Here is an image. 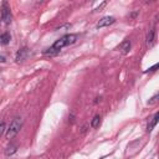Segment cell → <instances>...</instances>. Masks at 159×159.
<instances>
[{"label":"cell","instance_id":"6da1fadb","mask_svg":"<svg viewBox=\"0 0 159 159\" xmlns=\"http://www.w3.org/2000/svg\"><path fill=\"white\" fill-rule=\"evenodd\" d=\"M77 37H78V36H77L76 34H67V35L60 37L57 41H55V42H53L48 48H46L42 53L46 55V56H56L63 47L75 43V42L77 41Z\"/></svg>","mask_w":159,"mask_h":159},{"label":"cell","instance_id":"7a4b0ae2","mask_svg":"<svg viewBox=\"0 0 159 159\" xmlns=\"http://www.w3.org/2000/svg\"><path fill=\"white\" fill-rule=\"evenodd\" d=\"M21 127H22V119H21L20 117L14 118V119L11 120V123H10L9 128L6 129V134H5L6 139H9V140H10V139L15 138V137L17 135V133L20 132Z\"/></svg>","mask_w":159,"mask_h":159},{"label":"cell","instance_id":"3957f363","mask_svg":"<svg viewBox=\"0 0 159 159\" xmlns=\"http://www.w3.org/2000/svg\"><path fill=\"white\" fill-rule=\"evenodd\" d=\"M1 20L7 25L11 22V11L7 2H2L1 5Z\"/></svg>","mask_w":159,"mask_h":159},{"label":"cell","instance_id":"277c9868","mask_svg":"<svg viewBox=\"0 0 159 159\" xmlns=\"http://www.w3.org/2000/svg\"><path fill=\"white\" fill-rule=\"evenodd\" d=\"M139 147H140V140H139V139L130 142V143L127 145L125 155H133V154H135V153L139 150Z\"/></svg>","mask_w":159,"mask_h":159},{"label":"cell","instance_id":"5b68a950","mask_svg":"<svg viewBox=\"0 0 159 159\" xmlns=\"http://www.w3.org/2000/svg\"><path fill=\"white\" fill-rule=\"evenodd\" d=\"M114 22H116V19H114L113 16H104V17H102V19L97 22V27H98V29L106 27V26H109V25H112V24H114Z\"/></svg>","mask_w":159,"mask_h":159},{"label":"cell","instance_id":"8992f818","mask_svg":"<svg viewBox=\"0 0 159 159\" xmlns=\"http://www.w3.org/2000/svg\"><path fill=\"white\" fill-rule=\"evenodd\" d=\"M27 55H29V48H27V47H21V48L16 52V57H15L16 62H22V61L27 57Z\"/></svg>","mask_w":159,"mask_h":159},{"label":"cell","instance_id":"52a82bcc","mask_svg":"<svg viewBox=\"0 0 159 159\" xmlns=\"http://www.w3.org/2000/svg\"><path fill=\"white\" fill-rule=\"evenodd\" d=\"M130 46H132L130 41H129V40H124V41H123V42L117 47V50H118V51H120L122 53L127 55V53L130 51Z\"/></svg>","mask_w":159,"mask_h":159},{"label":"cell","instance_id":"ba28073f","mask_svg":"<svg viewBox=\"0 0 159 159\" xmlns=\"http://www.w3.org/2000/svg\"><path fill=\"white\" fill-rule=\"evenodd\" d=\"M155 29L153 27L152 30H149V32L147 34V46H153L154 42H155Z\"/></svg>","mask_w":159,"mask_h":159},{"label":"cell","instance_id":"9c48e42d","mask_svg":"<svg viewBox=\"0 0 159 159\" xmlns=\"http://www.w3.org/2000/svg\"><path fill=\"white\" fill-rule=\"evenodd\" d=\"M158 118H159V113H155V114L152 117V119L149 120V123H148V125H147V132H152V130L154 129V127H155L157 123H158Z\"/></svg>","mask_w":159,"mask_h":159},{"label":"cell","instance_id":"30bf717a","mask_svg":"<svg viewBox=\"0 0 159 159\" xmlns=\"http://www.w3.org/2000/svg\"><path fill=\"white\" fill-rule=\"evenodd\" d=\"M10 40H11V36H10L9 32H4V34L0 35V43L1 45H4V46L9 45L10 43Z\"/></svg>","mask_w":159,"mask_h":159},{"label":"cell","instance_id":"8fae6325","mask_svg":"<svg viewBox=\"0 0 159 159\" xmlns=\"http://www.w3.org/2000/svg\"><path fill=\"white\" fill-rule=\"evenodd\" d=\"M17 145L16 144H10L6 149H5V155L6 157H10V155H12V154H15L16 152H17Z\"/></svg>","mask_w":159,"mask_h":159},{"label":"cell","instance_id":"7c38bea8","mask_svg":"<svg viewBox=\"0 0 159 159\" xmlns=\"http://www.w3.org/2000/svg\"><path fill=\"white\" fill-rule=\"evenodd\" d=\"M99 125H101V116L99 114H96L92 118V120H91V127L92 128H98Z\"/></svg>","mask_w":159,"mask_h":159},{"label":"cell","instance_id":"4fadbf2b","mask_svg":"<svg viewBox=\"0 0 159 159\" xmlns=\"http://www.w3.org/2000/svg\"><path fill=\"white\" fill-rule=\"evenodd\" d=\"M158 97H159V94H158V93H155V94H154V96H153V97H152V98L148 101V104H149V106L155 104V103L158 102Z\"/></svg>","mask_w":159,"mask_h":159},{"label":"cell","instance_id":"5bb4252c","mask_svg":"<svg viewBox=\"0 0 159 159\" xmlns=\"http://www.w3.org/2000/svg\"><path fill=\"white\" fill-rule=\"evenodd\" d=\"M5 130H6V124H5V122H1L0 123V137L5 133Z\"/></svg>","mask_w":159,"mask_h":159},{"label":"cell","instance_id":"9a60e30c","mask_svg":"<svg viewBox=\"0 0 159 159\" xmlns=\"http://www.w3.org/2000/svg\"><path fill=\"white\" fill-rule=\"evenodd\" d=\"M157 67H158V63H155V65H154L153 67H150V68H148V71H145V72H154Z\"/></svg>","mask_w":159,"mask_h":159},{"label":"cell","instance_id":"2e32d148","mask_svg":"<svg viewBox=\"0 0 159 159\" xmlns=\"http://www.w3.org/2000/svg\"><path fill=\"white\" fill-rule=\"evenodd\" d=\"M0 61H1V62H5V57H4V56H0Z\"/></svg>","mask_w":159,"mask_h":159}]
</instances>
